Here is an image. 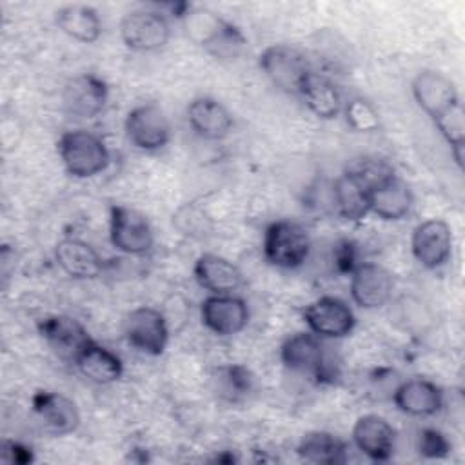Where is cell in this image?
<instances>
[{
    "mask_svg": "<svg viewBox=\"0 0 465 465\" xmlns=\"http://www.w3.org/2000/svg\"><path fill=\"white\" fill-rule=\"evenodd\" d=\"M54 24L62 33L78 42H94L102 35V22L91 5L69 4L54 13Z\"/></svg>",
    "mask_w": 465,
    "mask_h": 465,
    "instance_id": "27",
    "label": "cell"
},
{
    "mask_svg": "<svg viewBox=\"0 0 465 465\" xmlns=\"http://www.w3.org/2000/svg\"><path fill=\"white\" fill-rule=\"evenodd\" d=\"M352 441L358 450L372 461H385L394 452L396 432L385 418L378 414H365L354 421Z\"/></svg>",
    "mask_w": 465,
    "mask_h": 465,
    "instance_id": "18",
    "label": "cell"
},
{
    "mask_svg": "<svg viewBox=\"0 0 465 465\" xmlns=\"http://www.w3.org/2000/svg\"><path fill=\"white\" fill-rule=\"evenodd\" d=\"M263 256L280 269H298L305 263L311 251L307 229L292 220H276L263 232Z\"/></svg>",
    "mask_w": 465,
    "mask_h": 465,
    "instance_id": "3",
    "label": "cell"
},
{
    "mask_svg": "<svg viewBox=\"0 0 465 465\" xmlns=\"http://www.w3.org/2000/svg\"><path fill=\"white\" fill-rule=\"evenodd\" d=\"M194 278L211 294H229L243 283L242 271L223 256L205 252L194 262Z\"/></svg>",
    "mask_w": 465,
    "mask_h": 465,
    "instance_id": "22",
    "label": "cell"
},
{
    "mask_svg": "<svg viewBox=\"0 0 465 465\" xmlns=\"http://www.w3.org/2000/svg\"><path fill=\"white\" fill-rule=\"evenodd\" d=\"M392 400L409 416H432L443 407V391L430 380L411 378L394 389Z\"/></svg>",
    "mask_w": 465,
    "mask_h": 465,
    "instance_id": "19",
    "label": "cell"
},
{
    "mask_svg": "<svg viewBox=\"0 0 465 465\" xmlns=\"http://www.w3.org/2000/svg\"><path fill=\"white\" fill-rule=\"evenodd\" d=\"M120 36L133 51H156L167 44L171 25L162 11L136 9L122 18Z\"/></svg>",
    "mask_w": 465,
    "mask_h": 465,
    "instance_id": "9",
    "label": "cell"
},
{
    "mask_svg": "<svg viewBox=\"0 0 465 465\" xmlns=\"http://www.w3.org/2000/svg\"><path fill=\"white\" fill-rule=\"evenodd\" d=\"M394 282L391 272L378 263L361 262L351 272V296L361 309H378L392 294Z\"/></svg>",
    "mask_w": 465,
    "mask_h": 465,
    "instance_id": "16",
    "label": "cell"
},
{
    "mask_svg": "<svg viewBox=\"0 0 465 465\" xmlns=\"http://www.w3.org/2000/svg\"><path fill=\"white\" fill-rule=\"evenodd\" d=\"M258 65L272 85L289 94H300L305 78L312 71L305 53L287 44L265 47L258 58Z\"/></svg>",
    "mask_w": 465,
    "mask_h": 465,
    "instance_id": "4",
    "label": "cell"
},
{
    "mask_svg": "<svg viewBox=\"0 0 465 465\" xmlns=\"http://www.w3.org/2000/svg\"><path fill=\"white\" fill-rule=\"evenodd\" d=\"M185 25L191 38L218 60H234L247 44L243 33L234 24L209 9H189Z\"/></svg>",
    "mask_w": 465,
    "mask_h": 465,
    "instance_id": "1",
    "label": "cell"
},
{
    "mask_svg": "<svg viewBox=\"0 0 465 465\" xmlns=\"http://www.w3.org/2000/svg\"><path fill=\"white\" fill-rule=\"evenodd\" d=\"M303 322L320 338H343L352 332L356 316L341 298L322 296L303 309Z\"/></svg>",
    "mask_w": 465,
    "mask_h": 465,
    "instance_id": "11",
    "label": "cell"
},
{
    "mask_svg": "<svg viewBox=\"0 0 465 465\" xmlns=\"http://www.w3.org/2000/svg\"><path fill=\"white\" fill-rule=\"evenodd\" d=\"M38 332L62 360L74 361L80 351L93 340L87 329L65 314H51L38 322Z\"/></svg>",
    "mask_w": 465,
    "mask_h": 465,
    "instance_id": "15",
    "label": "cell"
},
{
    "mask_svg": "<svg viewBox=\"0 0 465 465\" xmlns=\"http://www.w3.org/2000/svg\"><path fill=\"white\" fill-rule=\"evenodd\" d=\"M300 96L307 104V107L322 120L336 118L343 109V100L338 85L325 74L318 71H311L305 78Z\"/></svg>",
    "mask_w": 465,
    "mask_h": 465,
    "instance_id": "23",
    "label": "cell"
},
{
    "mask_svg": "<svg viewBox=\"0 0 465 465\" xmlns=\"http://www.w3.org/2000/svg\"><path fill=\"white\" fill-rule=\"evenodd\" d=\"M54 258L60 269L76 280H91L104 271V260L93 245L80 238H64L54 247Z\"/></svg>",
    "mask_w": 465,
    "mask_h": 465,
    "instance_id": "21",
    "label": "cell"
},
{
    "mask_svg": "<svg viewBox=\"0 0 465 465\" xmlns=\"http://www.w3.org/2000/svg\"><path fill=\"white\" fill-rule=\"evenodd\" d=\"M74 365L91 381L105 385L116 381L124 372V363L118 354L91 340L76 356Z\"/></svg>",
    "mask_w": 465,
    "mask_h": 465,
    "instance_id": "24",
    "label": "cell"
},
{
    "mask_svg": "<svg viewBox=\"0 0 465 465\" xmlns=\"http://www.w3.org/2000/svg\"><path fill=\"white\" fill-rule=\"evenodd\" d=\"M412 96L434 125L463 111L454 84L438 71H421L412 80Z\"/></svg>",
    "mask_w": 465,
    "mask_h": 465,
    "instance_id": "6",
    "label": "cell"
},
{
    "mask_svg": "<svg viewBox=\"0 0 465 465\" xmlns=\"http://www.w3.org/2000/svg\"><path fill=\"white\" fill-rule=\"evenodd\" d=\"M332 263L340 274H351L361 262L356 242L341 238L332 247Z\"/></svg>",
    "mask_w": 465,
    "mask_h": 465,
    "instance_id": "33",
    "label": "cell"
},
{
    "mask_svg": "<svg viewBox=\"0 0 465 465\" xmlns=\"http://www.w3.org/2000/svg\"><path fill=\"white\" fill-rule=\"evenodd\" d=\"M332 203L341 218L358 222L369 214V189L343 173L332 185Z\"/></svg>",
    "mask_w": 465,
    "mask_h": 465,
    "instance_id": "28",
    "label": "cell"
},
{
    "mask_svg": "<svg viewBox=\"0 0 465 465\" xmlns=\"http://www.w3.org/2000/svg\"><path fill=\"white\" fill-rule=\"evenodd\" d=\"M191 129L203 140H222L232 129V116L227 107L211 96H196L187 105Z\"/></svg>",
    "mask_w": 465,
    "mask_h": 465,
    "instance_id": "20",
    "label": "cell"
},
{
    "mask_svg": "<svg viewBox=\"0 0 465 465\" xmlns=\"http://www.w3.org/2000/svg\"><path fill=\"white\" fill-rule=\"evenodd\" d=\"M213 381L216 383L218 396L227 401H240L243 400L254 387L252 372L240 363L222 365L214 371Z\"/></svg>",
    "mask_w": 465,
    "mask_h": 465,
    "instance_id": "29",
    "label": "cell"
},
{
    "mask_svg": "<svg viewBox=\"0 0 465 465\" xmlns=\"http://www.w3.org/2000/svg\"><path fill=\"white\" fill-rule=\"evenodd\" d=\"M302 460L316 465H338L347 461V445L343 440L327 430H311L296 445Z\"/></svg>",
    "mask_w": 465,
    "mask_h": 465,
    "instance_id": "26",
    "label": "cell"
},
{
    "mask_svg": "<svg viewBox=\"0 0 465 465\" xmlns=\"http://www.w3.org/2000/svg\"><path fill=\"white\" fill-rule=\"evenodd\" d=\"M414 260L425 269H440L452 252V232L443 220H425L418 223L411 236Z\"/></svg>",
    "mask_w": 465,
    "mask_h": 465,
    "instance_id": "12",
    "label": "cell"
},
{
    "mask_svg": "<svg viewBox=\"0 0 465 465\" xmlns=\"http://www.w3.org/2000/svg\"><path fill=\"white\" fill-rule=\"evenodd\" d=\"M65 171L74 178H91L107 169L111 162L105 142L84 129L67 131L56 142Z\"/></svg>",
    "mask_w": 465,
    "mask_h": 465,
    "instance_id": "2",
    "label": "cell"
},
{
    "mask_svg": "<svg viewBox=\"0 0 465 465\" xmlns=\"http://www.w3.org/2000/svg\"><path fill=\"white\" fill-rule=\"evenodd\" d=\"M343 114L347 125L356 133H372L380 127V114L374 105L361 98L354 96L343 105Z\"/></svg>",
    "mask_w": 465,
    "mask_h": 465,
    "instance_id": "31",
    "label": "cell"
},
{
    "mask_svg": "<svg viewBox=\"0 0 465 465\" xmlns=\"http://www.w3.org/2000/svg\"><path fill=\"white\" fill-rule=\"evenodd\" d=\"M345 173L367 187L369 193L396 176L394 167L378 156H360L347 165Z\"/></svg>",
    "mask_w": 465,
    "mask_h": 465,
    "instance_id": "30",
    "label": "cell"
},
{
    "mask_svg": "<svg viewBox=\"0 0 465 465\" xmlns=\"http://www.w3.org/2000/svg\"><path fill=\"white\" fill-rule=\"evenodd\" d=\"M127 140L140 151H158L171 140V124L158 104H140L133 107L124 122Z\"/></svg>",
    "mask_w": 465,
    "mask_h": 465,
    "instance_id": "7",
    "label": "cell"
},
{
    "mask_svg": "<svg viewBox=\"0 0 465 465\" xmlns=\"http://www.w3.org/2000/svg\"><path fill=\"white\" fill-rule=\"evenodd\" d=\"M109 87L107 84L93 74V73H82L73 76L62 93V104L65 111L73 116L80 118H93L107 104Z\"/></svg>",
    "mask_w": 465,
    "mask_h": 465,
    "instance_id": "14",
    "label": "cell"
},
{
    "mask_svg": "<svg viewBox=\"0 0 465 465\" xmlns=\"http://www.w3.org/2000/svg\"><path fill=\"white\" fill-rule=\"evenodd\" d=\"M31 405L44 429L51 434H69L80 425V411L76 403L62 392L36 391L31 398Z\"/></svg>",
    "mask_w": 465,
    "mask_h": 465,
    "instance_id": "17",
    "label": "cell"
},
{
    "mask_svg": "<svg viewBox=\"0 0 465 465\" xmlns=\"http://www.w3.org/2000/svg\"><path fill=\"white\" fill-rule=\"evenodd\" d=\"M124 336L140 352L160 356L169 341V327L160 311L143 305L125 316Z\"/></svg>",
    "mask_w": 465,
    "mask_h": 465,
    "instance_id": "10",
    "label": "cell"
},
{
    "mask_svg": "<svg viewBox=\"0 0 465 465\" xmlns=\"http://www.w3.org/2000/svg\"><path fill=\"white\" fill-rule=\"evenodd\" d=\"M0 460L4 463H16V465H27L35 461L31 447L24 445L16 440H4L0 447Z\"/></svg>",
    "mask_w": 465,
    "mask_h": 465,
    "instance_id": "34",
    "label": "cell"
},
{
    "mask_svg": "<svg viewBox=\"0 0 465 465\" xmlns=\"http://www.w3.org/2000/svg\"><path fill=\"white\" fill-rule=\"evenodd\" d=\"M412 193L398 176L369 193V213L381 220H401L412 207Z\"/></svg>",
    "mask_w": 465,
    "mask_h": 465,
    "instance_id": "25",
    "label": "cell"
},
{
    "mask_svg": "<svg viewBox=\"0 0 465 465\" xmlns=\"http://www.w3.org/2000/svg\"><path fill=\"white\" fill-rule=\"evenodd\" d=\"M280 358L287 369L311 372L318 381L332 383L338 376L332 360L325 352L322 338L312 332H296L289 336L282 343Z\"/></svg>",
    "mask_w": 465,
    "mask_h": 465,
    "instance_id": "5",
    "label": "cell"
},
{
    "mask_svg": "<svg viewBox=\"0 0 465 465\" xmlns=\"http://www.w3.org/2000/svg\"><path fill=\"white\" fill-rule=\"evenodd\" d=\"M109 238L113 247L125 254H145L154 243L147 216L127 205L109 209Z\"/></svg>",
    "mask_w": 465,
    "mask_h": 465,
    "instance_id": "8",
    "label": "cell"
},
{
    "mask_svg": "<svg viewBox=\"0 0 465 465\" xmlns=\"http://www.w3.org/2000/svg\"><path fill=\"white\" fill-rule=\"evenodd\" d=\"M418 452L430 460H440L449 456L450 443L447 436L438 429H421L418 434Z\"/></svg>",
    "mask_w": 465,
    "mask_h": 465,
    "instance_id": "32",
    "label": "cell"
},
{
    "mask_svg": "<svg viewBox=\"0 0 465 465\" xmlns=\"http://www.w3.org/2000/svg\"><path fill=\"white\" fill-rule=\"evenodd\" d=\"M203 325L218 334L231 336L240 332L249 322V307L243 298L234 294H211L200 305Z\"/></svg>",
    "mask_w": 465,
    "mask_h": 465,
    "instance_id": "13",
    "label": "cell"
}]
</instances>
